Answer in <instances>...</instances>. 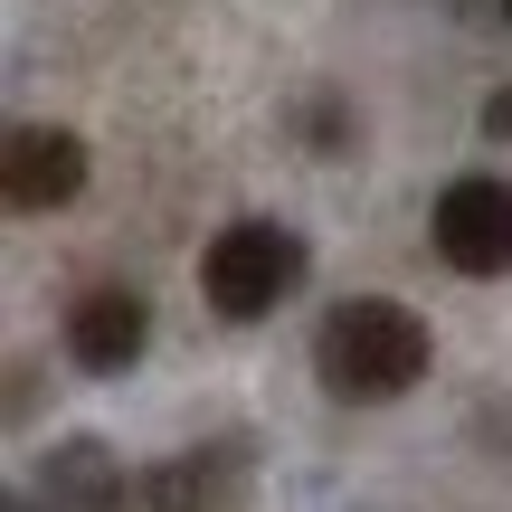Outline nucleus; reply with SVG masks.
Masks as SVG:
<instances>
[{
	"label": "nucleus",
	"instance_id": "obj_1",
	"mask_svg": "<svg viewBox=\"0 0 512 512\" xmlns=\"http://www.w3.org/2000/svg\"><path fill=\"white\" fill-rule=\"evenodd\" d=\"M427 361H437L427 313L389 304V294H351V304H332L323 323H313V380H323L332 399H351V408H380V399H399V389H418Z\"/></svg>",
	"mask_w": 512,
	"mask_h": 512
},
{
	"label": "nucleus",
	"instance_id": "obj_2",
	"mask_svg": "<svg viewBox=\"0 0 512 512\" xmlns=\"http://www.w3.org/2000/svg\"><path fill=\"white\" fill-rule=\"evenodd\" d=\"M304 238L294 228H275V219H228L219 238H209L200 256V294L228 313V323H256V313H275L294 285H304Z\"/></svg>",
	"mask_w": 512,
	"mask_h": 512
},
{
	"label": "nucleus",
	"instance_id": "obj_3",
	"mask_svg": "<svg viewBox=\"0 0 512 512\" xmlns=\"http://www.w3.org/2000/svg\"><path fill=\"white\" fill-rule=\"evenodd\" d=\"M427 238L456 275H512V181L503 171H465L437 190L427 209Z\"/></svg>",
	"mask_w": 512,
	"mask_h": 512
},
{
	"label": "nucleus",
	"instance_id": "obj_4",
	"mask_svg": "<svg viewBox=\"0 0 512 512\" xmlns=\"http://www.w3.org/2000/svg\"><path fill=\"white\" fill-rule=\"evenodd\" d=\"M256 484V446L247 437H200L181 446V456H162L143 475V503L152 512H238Z\"/></svg>",
	"mask_w": 512,
	"mask_h": 512
},
{
	"label": "nucleus",
	"instance_id": "obj_5",
	"mask_svg": "<svg viewBox=\"0 0 512 512\" xmlns=\"http://www.w3.org/2000/svg\"><path fill=\"white\" fill-rule=\"evenodd\" d=\"M76 190H86V143L67 124H10V143H0V200L19 219H48Z\"/></svg>",
	"mask_w": 512,
	"mask_h": 512
},
{
	"label": "nucleus",
	"instance_id": "obj_6",
	"mask_svg": "<svg viewBox=\"0 0 512 512\" xmlns=\"http://www.w3.org/2000/svg\"><path fill=\"white\" fill-rule=\"evenodd\" d=\"M152 342V304L133 285H86L67 304V361L86 370V380H124L133 361H143Z\"/></svg>",
	"mask_w": 512,
	"mask_h": 512
},
{
	"label": "nucleus",
	"instance_id": "obj_7",
	"mask_svg": "<svg viewBox=\"0 0 512 512\" xmlns=\"http://www.w3.org/2000/svg\"><path fill=\"white\" fill-rule=\"evenodd\" d=\"M38 503H48V512H124V465H114V446H105V437H67V446H48Z\"/></svg>",
	"mask_w": 512,
	"mask_h": 512
},
{
	"label": "nucleus",
	"instance_id": "obj_8",
	"mask_svg": "<svg viewBox=\"0 0 512 512\" xmlns=\"http://www.w3.org/2000/svg\"><path fill=\"white\" fill-rule=\"evenodd\" d=\"M313 152H323V162H342V152H361V114H342L332 95H313Z\"/></svg>",
	"mask_w": 512,
	"mask_h": 512
},
{
	"label": "nucleus",
	"instance_id": "obj_9",
	"mask_svg": "<svg viewBox=\"0 0 512 512\" xmlns=\"http://www.w3.org/2000/svg\"><path fill=\"white\" fill-rule=\"evenodd\" d=\"M484 133H494V143H512V86L484 95Z\"/></svg>",
	"mask_w": 512,
	"mask_h": 512
},
{
	"label": "nucleus",
	"instance_id": "obj_10",
	"mask_svg": "<svg viewBox=\"0 0 512 512\" xmlns=\"http://www.w3.org/2000/svg\"><path fill=\"white\" fill-rule=\"evenodd\" d=\"M10 512H48V503H38V494H10Z\"/></svg>",
	"mask_w": 512,
	"mask_h": 512
},
{
	"label": "nucleus",
	"instance_id": "obj_11",
	"mask_svg": "<svg viewBox=\"0 0 512 512\" xmlns=\"http://www.w3.org/2000/svg\"><path fill=\"white\" fill-rule=\"evenodd\" d=\"M503 10H512V0H503Z\"/></svg>",
	"mask_w": 512,
	"mask_h": 512
}]
</instances>
